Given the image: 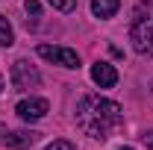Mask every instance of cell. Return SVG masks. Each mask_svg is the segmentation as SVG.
I'll use <instances>...</instances> for the list:
<instances>
[{
	"label": "cell",
	"instance_id": "9c48e42d",
	"mask_svg": "<svg viewBox=\"0 0 153 150\" xmlns=\"http://www.w3.org/2000/svg\"><path fill=\"white\" fill-rule=\"evenodd\" d=\"M12 41H15V36H12V27H9V21L0 15V50H3V47H9Z\"/></svg>",
	"mask_w": 153,
	"mask_h": 150
},
{
	"label": "cell",
	"instance_id": "5b68a950",
	"mask_svg": "<svg viewBox=\"0 0 153 150\" xmlns=\"http://www.w3.org/2000/svg\"><path fill=\"white\" fill-rule=\"evenodd\" d=\"M15 112H18L21 121H41L44 115L50 112V103L44 97H27V100H21L15 106Z\"/></svg>",
	"mask_w": 153,
	"mask_h": 150
},
{
	"label": "cell",
	"instance_id": "3957f363",
	"mask_svg": "<svg viewBox=\"0 0 153 150\" xmlns=\"http://www.w3.org/2000/svg\"><path fill=\"white\" fill-rule=\"evenodd\" d=\"M38 82H41V74H38L27 59H18V62L12 65V85H15L18 91H30V88H36Z\"/></svg>",
	"mask_w": 153,
	"mask_h": 150
},
{
	"label": "cell",
	"instance_id": "9a60e30c",
	"mask_svg": "<svg viewBox=\"0 0 153 150\" xmlns=\"http://www.w3.org/2000/svg\"><path fill=\"white\" fill-rule=\"evenodd\" d=\"M121 150H133V147H121Z\"/></svg>",
	"mask_w": 153,
	"mask_h": 150
},
{
	"label": "cell",
	"instance_id": "8fae6325",
	"mask_svg": "<svg viewBox=\"0 0 153 150\" xmlns=\"http://www.w3.org/2000/svg\"><path fill=\"white\" fill-rule=\"evenodd\" d=\"M44 150H76V147L71 144V141H65V138H56V141H50Z\"/></svg>",
	"mask_w": 153,
	"mask_h": 150
},
{
	"label": "cell",
	"instance_id": "4fadbf2b",
	"mask_svg": "<svg viewBox=\"0 0 153 150\" xmlns=\"http://www.w3.org/2000/svg\"><path fill=\"white\" fill-rule=\"evenodd\" d=\"M141 138H144V144H147V147L153 150V132H144V135H141Z\"/></svg>",
	"mask_w": 153,
	"mask_h": 150
},
{
	"label": "cell",
	"instance_id": "277c9868",
	"mask_svg": "<svg viewBox=\"0 0 153 150\" xmlns=\"http://www.w3.org/2000/svg\"><path fill=\"white\" fill-rule=\"evenodd\" d=\"M38 56L47 59V62H53V65H62V68H79V56H76V50L71 47H53V44H41L38 47Z\"/></svg>",
	"mask_w": 153,
	"mask_h": 150
},
{
	"label": "cell",
	"instance_id": "6da1fadb",
	"mask_svg": "<svg viewBox=\"0 0 153 150\" xmlns=\"http://www.w3.org/2000/svg\"><path fill=\"white\" fill-rule=\"evenodd\" d=\"M76 124L85 135H91L97 141L109 138V132L118 130L124 124V112L121 106L109 100V97H100V94H85L76 106Z\"/></svg>",
	"mask_w": 153,
	"mask_h": 150
},
{
	"label": "cell",
	"instance_id": "30bf717a",
	"mask_svg": "<svg viewBox=\"0 0 153 150\" xmlns=\"http://www.w3.org/2000/svg\"><path fill=\"white\" fill-rule=\"evenodd\" d=\"M47 3L59 12H74V6H76V0H47Z\"/></svg>",
	"mask_w": 153,
	"mask_h": 150
},
{
	"label": "cell",
	"instance_id": "7a4b0ae2",
	"mask_svg": "<svg viewBox=\"0 0 153 150\" xmlns=\"http://www.w3.org/2000/svg\"><path fill=\"white\" fill-rule=\"evenodd\" d=\"M130 41H133L135 53L153 56V3H147V0H138L133 9Z\"/></svg>",
	"mask_w": 153,
	"mask_h": 150
},
{
	"label": "cell",
	"instance_id": "5bb4252c",
	"mask_svg": "<svg viewBox=\"0 0 153 150\" xmlns=\"http://www.w3.org/2000/svg\"><path fill=\"white\" fill-rule=\"evenodd\" d=\"M0 91H3V76H0Z\"/></svg>",
	"mask_w": 153,
	"mask_h": 150
},
{
	"label": "cell",
	"instance_id": "8992f818",
	"mask_svg": "<svg viewBox=\"0 0 153 150\" xmlns=\"http://www.w3.org/2000/svg\"><path fill=\"white\" fill-rule=\"evenodd\" d=\"M91 79H94L100 88H112L115 82H118V71H115V65H109V62H94Z\"/></svg>",
	"mask_w": 153,
	"mask_h": 150
},
{
	"label": "cell",
	"instance_id": "7c38bea8",
	"mask_svg": "<svg viewBox=\"0 0 153 150\" xmlns=\"http://www.w3.org/2000/svg\"><path fill=\"white\" fill-rule=\"evenodd\" d=\"M38 12H41L38 0H27V15H36V18H38Z\"/></svg>",
	"mask_w": 153,
	"mask_h": 150
},
{
	"label": "cell",
	"instance_id": "52a82bcc",
	"mask_svg": "<svg viewBox=\"0 0 153 150\" xmlns=\"http://www.w3.org/2000/svg\"><path fill=\"white\" fill-rule=\"evenodd\" d=\"M36 141H38V132H33V130H15V132H6V144H9V147L24 150V147H33Z\"/></svg>",
	"mask_w": 153,
	"mask_h": 150
},
{
	"label": "cell",
	"instance_id": "ba28073f",
	"mask_svg": "<svg viewBox=\"0 0 153 150\" xmlns=\"http://www.w3.org/2000/svg\"><path fill=\"white\" fill-rule=\"evenodd\" d=\"M118 9H121V0H91V15L100 21L112 18Z\"/></svg>",
	"mask_w": 153,
	"mask_h": 150
}]
</instances>
